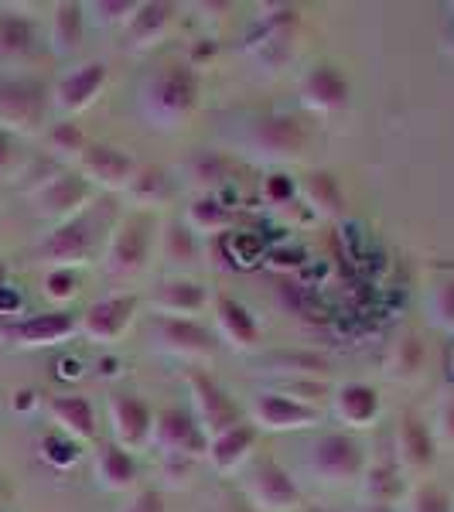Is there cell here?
<instances>
[{
    "mask_svg": "<svg viewBox=\"0 0 454 512\" xmlns=\"http://www.w3.org/2000/svg\"><path fill=\"white\" fill-rule=\"evenodd\" d=\"M308 468L328 485L356 482V478L366 472V451H362V444L356 437L345 431L321 434L318 441L311 444Z\"/></svg>",
    "mask_w": 454,
    "mask_h": 512,
    "instance_id": "4",
    "label": "cell"
},
{
    "mask_svg": "<svg viewBox=\"0 0 454 512\" xmlns=\"http://www.w3.org/2000/svg\"><path fill=\"white\" fill-rule=\"evenodd\" d=\"M45 448H48V458H52L55 465H69V461L76 458V444H72L69 437H48Z\"/></svg>",
    "mask_w": 454,
    "mask_h": 512,
    "instance_id": "43",
    "label": "cell"
},
{
    "mask_svg": "<svg viewBox=\"0 0 454 512\" xmlns=\"http://www.w3.org/2000/svg\"><path fill=\"white\" fill-rule=\"evenodd\" d=\"M48 93L35 79H11L0 82V130L11 137L35 134L45 123Z\"/></svg>",
    "mask_w": 454,
    "mask_h": 512,
    "instance_id": "5",
    "label": "cell"
},
{
    "mask_svg": "<svg viewBox=\"0 0 454 512\" xmlns=\"http://www.w3.org/2000/svg\"><path fill=\"white\" fill-rule=\"evenodd\" d=\"M274 366L301 379H315L318 373H325V359H318V355H311V352H280L274 355Z\"/></svg>",
    "mask_w": 454,
    "mask_h": 512,
    "instance_id": "39",
    "label": "cell"
},
{
    "mask_svg": "<svg viewBox=\"0 0 454 512\" xmlns=\"http://www.w3.org/2000/svg\"><path fill=\"white\" fill-rule=\"evenodd\" d=\"M79 332V318L72 311H48V315H31L11 328V342L21 349H48V345L69 342Z\"/></svg>",
    "mask_w": 454,
    "mask_h": 512,
    "instance_id": "17",
    "label": "cell"
},
{
    "mask_svg": "<svg viewBox=\"0 0 454 512\" xmlns=\"http://www.w3.org/2000/svg\"><path fill=\"white\" fill-rule=\"evenodd\" d=\"M127 512H164V495L147 489V492H137L134 502L127 506Z\"/></svg>",
    "mask_w": 454,
    "mask_h": 512,
    "instance_id": "44",
    "label": "cell"
},
{
    "mask_svg": "<svg viewBox=\"0 0 454 512\" xmlns=\"http://www.w3.org/2000/svg\"><path fill=\"white\" fill-rule=\"evenodd\" d=\"M427 315H431L434 328L454 335V277L441 280L431 291V297H427Z\"/></svg>",
    "mask_w": 454,
    "mask_h": 512,
    "instance_id": "35",
    "label": "cell"
},
{
    "mask_svg": "<svg viewBox=\"0 0 454 512\" xmlns=\"http://www.w3.org/2000/svg\"><path fill=\"white\" fill-rule=\"evenodd\" d=\"M89 188H93V185H89L79 171H59V175L41 181L35 192H31L35 216L55 219L59 226H62V222L82 216V205L89 202Z\"/></svg>",
    "mask_w": 454,
    "mask_h": 512,
    "instance_id": "10",
    "label": "cell"
},
{
    "mask_svg": "<svg viewBox=\"0 0 454 512\" xmlns=\"http://www.w3.org/2000/svg\"><path fill=\"white\" fill-rule=\"evenodd\" d=\"M35 48V24L21 14L0 18V59H24Z\"/></svg>",
    "mask_w": 454,
    "mask_h": 512,
    "instance_id": "31",
    "label": "cell"
},
{
    "mask_svg": "<svg viewBox=\"0 0 454 512\" xmlns=\"http://www.w3.org/2000/svg\"><path fill=\"white\" fill-rule=\"evenodd\" d=\"M253 444H257V427H253L250 420H243V424H236L233 431L212 437L209 448H205V458H209V465L216 468V472L226 475L243 465L246 454L253 451Z\"/></svg>",
    "mask_w": 454,
    "mask_h": 512,
    "instance_id": "24",
    "label": "cell"
},
{
    "mask_svg": "<svg viewBox=\"0 0 454 512\" xmlns=\"http://www.w3.org/2000/svg\"><path fill=\"white\" fill-rule=\"evenodd\" d=\"M137 164L130 161V154H123L113 144H89L79 158V175L89 185H99L106 192H127L130 178H134Z\"/></svg>",
    "mask_w": 454,
    "mask_h": 512,
    "instance_id": "14",
    "label": "cell"
},
{
    "mask_svg": "<svg viewBox=\"0 0 454 512\" xmlns=\"http://www.w3.org/2000/svg\"><path fill=\"white\" fill-rule=\"evenodd\" d=\"M171 192H175V185H171L168 171L154 168V164H144V168H137L134 178H130V185H127L130 202H134L140 212H147V216H151V209H158V205L168 202Z\"/></svg>",
    "mask_w": 454,
    "mask_h": 512,
    "instance_id": "27",
    "label": "cell"
},
{
    "mask_svg": "<svg viewBox=\"0 0 454 512\" xmlns=\"http://www.w3.org/2000/svg\"><path fill=\"white\" fill-rule=\"evenodd\" d=\"M7 287V270H4V263H0V291Z\"/></svg>",
    "mask_w": 454,
    "mask_h": 512,
    "instance_id": "47",
    "label": "cell"
},
{
    "mask_svg": "<svg viewBox=\"0 0 454 512\" xmlns=\"http://www.w3.org/2000/svg\"><path fill=\"white\" fill-rule=\"evenodd\" d=\"M161 253L168 263H178V267H188V263L198 260V239L185 222H168L161 233Z\"/></svg>",
    "mask_w": 454,
    "mask_h": 512,
    "instance_id": "33",
    "label": "cell"
},
{
    "mask_svg": "<svg viewBox=\"0 0 454 512\" xmlns=\"http://www.w3.org/2000/svg\"><path fill=\"white\" fill-rule=\"evenodd\" d=\"M151 304H154V311H158V318H192L198 311H205V304H209V287L188 277L164 280L158 291H154Z\"/></svg>",
    "mask_w": 454,
    "mask_h": 512,
    "instance_id": "19",
    "label": "cell"
},
{
    "mask_svg": "<svg viewBox=\"0 0 454 512\" xmlns=\"http://www.w3.org/2000/svg\"><path fill=\"white\" fill-rule=\"evenodd\" d=\"M171 21H175V4H168V0H144V4H137L134 18L123 28L127 48H151L154 41L168 35Z\"/></svg>",
    "mask_w": 454,
    "mask_h": 512,
    "instance_id": "22",
    "label": "cell"
},
{
    "mask_svg": "<svg viewBox=\"0 0 454 512\" xmlns=\"http://www.w3.org/2000/svg\"><path fill=\"white\" fill-rule=\"evenodd\" d=\"M216 325L233 349H239V352L257 349L260 325H257V318L250 315V308L239 304L236 297H216Z\"/></svg>",
    "mask_w": 454,
    "mask_h": 512,
    "instance_id": "23",
    "label": "cell"
},
{
    "mask_svg": "<svg viewBox=\"0 0 454 512\" xmlns=\"http://www.w3.org/2000/svg\"><path fill=\"white\" fill-rule=\"evenodd\" d=\"M198 106V79L188 65H164L140 89V110L151 127L178 130Z\"/></svg>",
    "mask_w": 454,
    "mask_h": 512,
    "instance_id": "1",
    "label": "cell"
},
{
    "mask_svg": "<svg viewBox=\"0 0 454 512\" xmlns=\"http://www.w3.org/2000/svg\"><path fill=\"white\" fill-rule=\"evenodd\" d=\"M454 502L441 485H417L414 492L403 499V512H451Z\"/></svg>",
    "mask_w": 454,
    "mask_h": 512,
    "instance_id": "36",
    "label": "cell"
},
{
    "mask_svg": "<svg viewBox=\"0 0 454 512\" xmlns=\"http://www.w3.org/2000/svg\"><path fill=\"white\" fill-rule=\"evenodd\" d=\"M369 506H386L393 509V502L400 499V478H396L393 468H373L369 472Z\"/></svg>",
    "mask_w": 454,
    "mask_h": 512,
    "instance_id": "38",
    "label": "cell"
},
{
    "mask_svg": "<svg viewBox=\"0 0 454 512\" xmlns=\"http://www.w3.org/2000/svg\"><path fill=\"white\" fill-rule=\"evenodd\" d=\"M424 366H427V349L417 335H403L390 349V359H386V373L400 379V383H414L424 373Z\"/></svg>",
    "mask_w": 454,
    "mask_h": 512,
    "instance_id": "29",
    "label": "cell"
},
{
    "mask_svg": "<svg viewBox=\"0 0 454 512\" xmlns=\"http://www.w3.org/2000/svg\"><path fill=\"white\" fill-rule=\"evenodd\" d=\"M437 458V441L434 431L420 417H403L396 427V461L407 472H424Z\"/></svg>",
    "mask_w": 454,
    "mask_h": 512,
    "instance_id": "20",
    "label": "cell"
},
{
    "mask_svg": "<svg viewBox=\"0 0 454 512\" xmlns=\"http://www.w3.org/2000/svg\"><path fill=\"white\" fill-rule=\"evenodd\" d=\"M134 315H137V297L134 294L103 297V301L89 304V308L79 315V332L96 345H113L130 328Z\"/></svg>",
    "mask_w": 454,
    "mask_h": 512,
    "instance_id": "13",
    "label": "cell"
},
{
    "mask_svg": "<svg viewBox=\"0 0 454 512\" xmlns=\"http://www.w3.org/2000/svg\"><path fill=\"white\" fill-rule=\"evenodd\" d=\"M451 512H454V509H451Z\"/></svg>",
    "mask_w": 454,
    "mask_h": 512,
    "instance_id": "48",
    "label": "cell"
},
{
    "mask_svg": "<svg viewBox=\"0 0 454 512\" xmlns=\"http://www.w3.org/2000/svg\"><path fill=\"white\" fill-rule=\"evenodd\" d=\"M246 495L257 506V512H294L301 506V489L277 461H260L246 475Z\"/></svg>",
    "mask_w": 454,
    "mask_h": 512,
    "instance_id": "11",
    "label": "cell"
},
{
    "mask_svg": "<svg viewBox=\"0 0 454 512\" xmlns=\"http://www.w3.org/2000/svg\"><path fill=\"white\" fill-rule=\"evenodd\" d=\"M154 236H158V222L147 212H134L120 222V229L110 236L103 256V270L113 280H134L137 274H144L147 260L154 250Z\"/></svg>",
    "mask_w": 454,
    "mask_h": 512,
    "instance_id": "2",
    "label": "cell"
},
{
    "mask_svg": "<svg viewBox=\"0 0 454 512\" xmlns=\"http://www.w3.org/2000/svg\"><path fill=\"white\" fill-rule=\"evenodd\" d=\"M379 407H383L379 393H376V386H369V383H345L342 390L335 393L338 420H342L345 427H356V431L376 424Z\"/></svg>",
    "mask_w": 454,
    "mask_h": 512,
    "instance_id": "25",
    "label": "cell"
},
{
    "mask_svg": "<svg viewBox=\"0 0 454 512\" xmlns=\"http://www.w3.org/2000/svg\"><path fill=\"white\" fill-rule=\"evenodd\" d=\"M229 222H233L229 209L212 195H198L185 212V226L192 229V233H222Z\"/></svg>",
    "mask_w": 454,
    "mask_h": 512,
    "instance_id": "32",
    "label": "cell"
},
{
    "mask_svg": "<svg viewBox=\"0 0 454 512\" xmlns=\"http://www.w3.org/2000/svg\"><path fill=\"white\" fill-rule=\"evenodd\" d=\"M96 253V222L89 216H76L55 226L38 246V260L48 270H72L89 263Z\"/></svg>",
    "mask_w": 454,
    "mask_h": 512,
    "instance_id": "6",
    "label": "cell"
},
{
    "mask_svg": "<svg viewBox=\"0 0 454 512\" xmlns=\"http://www.w3.org/2000/svg\"><path fill=\"white\" fill-rule=\"evenodd\" d=\"M103 86H106V65L82 62L55 82L52 99H55V106H59V113L76 117V113H82L86 106H93V99L103 93Z\"/></svg>",
    "mask_w": 454,
    "mask_h": 512,
    "instance_id": "16",
    "label": "cell"
},
{
    "mask_svg": "<svg viewBox=\"0 0 454 512\" xmlns=\"http://www.w3.org/2000/svg\"><path fill=\"white\" fill-rule=\"evenodd\" d=\"M304 198H308V205L318 216H338L345 205L342 185H338V178L328 175V171H315V175L304 178Z\"/></svg>",
    "mask_w": 454,
    "mask_h": 512,
    "instance_id": "30",
    "label": "cell"
},
{
    "mask_svg": "<svg viewBox=\"0 0 454 512\" xmlns=\"http://www.w3.org/2000/svg\"><path fill=\"white\" fill-rule=\"evenodd\" d=\"M188 393H192V417L202 427L205 441L243 424V410L236 407V400L202 369H188Z\"/></svg>",
    "mask_w": 454,
    "mask_h": 512,
    "instance_id": "3",
    "label": "cell"
},
{
    "mask_svg": "<svg viewBox=\"0 0 454 512\" xmlns=\"http://www.w3.org/2000/svg\"><path fill=\"white\" fill-rule=\"evenodd\" d=\"M89 147L86 134L76 127L72 120L65 123H55L52 130H48V151L55 154V158H65V161H79L82 151Z\"/></svg>",
    "mask_w": 454,
    "mask_h": 512,
    "instance_id": "34",
    "label": "cell"
},
{
    "mask_svg": "<svg viewBox=\"0 0 454 512\" xmlns=\"http://www.w3.org/2000/svg\"><path fill=\"white\" fill-rule=\"evenodd\" d=\"M89 11H93V18L99 24H123V28H127V21L134 18L137 4L134 0H99V4L89 7Z\"/></svg>",
    "mask_w": 454,
    "mask_h": 512,
    "instance_id": "41",
    "label": "cell"
},
{
    "mask_svg": "<svg viewBox=\"0 0 454 512\" xmlns=\"http://www.w3.org/2000/svg\"><path fill=\"white\" fill-rule=\"evenodd\" d=\"M301 99L315 113H338L349 103V79L335 65L321 62L301 79Z\"/></svg>",
    "mask_w": 454,
    "mask_h": 512,
    "instance_id": "18",
    "label": "cell"
},
{
    "mask_svg": "<svg viewBox=\"0 0 454 512\" xmlns=\"http://www.w3.org/2000/svg\"><path fill=\"white\" fill-rule=\"evenodd\" d=\"M79 294V277L72 270H48L45 274V297L55 304H65Z\"/></svg>",
    "mask_w": 454,
    "mask_h": 512,
    "instance_id": "40",
    "label": "cell"
},
{
    "mask_svg": "<svg viewBox=\"0 0 454 512\" xmlns=\"http://www.w3.org/2000/svg\"><path fill=\"white\" fill-rule=\"evenodd\" d=\"M96 482L106 492H127L137 482V461L120 444L106 441L96 448Z\"/></svg>",
    "mask_w": 454,
    "mask_h": 512,
    "instance_id": "26",
    "label": "cell"
},
{
    "mask_svg": "<svg viewBox=\"0 0 454 512\" xmlns=\"http://www.w3.org/2000/svg\"><path fill=\"white\" fill-rule=\"evenodd\" d=\"M14 164H18V147H14V137L0 130V178L11 175Z\"/></svg>",
    "mask_w": 454,
    "mask_h": 512,
    "instance_id": "45",
    "label": "cell"
},
{
    "mask_svg": "<svg viewBox=\"0 0 454 512\" xmlns=\"http://www.w3.org/2000/svg\"><path fill=\"white\" fill-rule=\"evenodd\" d=\"M110 427H113V444H120L123 451H140L144 444H151L154 414L140 396L113 393L110 396Z\"/></svg>",
    "mask_w": 454,
    "mask_h": 512,
    "instance_id": "15",
    "label": "cell"
},
{
    "mask_svg": "<svg viewBox=\"0 0 454 512\" xmlns=\"http://www.w3.org/2000/svg\"><path fill=\"white\" fill-rule=\"evenodd\" d=\"M82 35H86V7L65 0L52 14V48L59 55L76 52L82 45Z\"/></svg>",
    "mask_w": 454,
    "mask_h": 512,
    "instance_id": "28",
    "label": "cell"
},
{
    "mask_svg": "<svg viewBox=\"0 0 454 512\" xmlns=\"http://www.w3.org/2000/svg\"><path fill=\"white\" fill-rule=\"evenodd\" d=\"M437 437H441V441H448V444H454V400L444 403L441 414H437Z\"/></svg>",
    "mask_w": 454,
    "mask_h": 512,
    "instance_id": "46",
    "label": "cell"
},
{
    "mask_svg": "<svg viewBox=\"0 0 454 512\" xmlns=\"http://www.w3.org/2000/svg\"><path fill=\"white\" fill-rule=\"evenodd\" d=\"M263 198H267L270 205H287L294 198V181L287 175H274L263 181Z\"/></svg>",
    "mask_w": 454,
    "mask_h": 512,
    "instance_id": "42",
    "label": "cell"
},
{
    "mask_svg": "<svg viewBox=\"0 0 454 512\" xmlns=\"http://www.w3.org/2000/svg\"><path fill=\"white\" fill-rule=\"evenodd\" d=\"M226 168L229 164L219 158V154H209V151H202V154H195L192 161H188V178L195 181V185H202V188H216L226 181Z\"/></svg>",
    "mask_w": 454,
    "mask_h": 512,
    "instance_id": "37",
    "label": "cell"
},
{
    "mask_svg": "<svg viewBox=\"0 0 454 512\" xmlns=\"http://www.w3.org/2000/svg\"><path fill=\"white\" fill-rule=\"evenodd\" d=\"M250 417L257 431H304V427L318 424L321 410L315 403H301L287 393H263L253 400Z\"/></svg>",
    "mask_w": 454,
    "mask_h": 512,
    "instance_id": "12",
    "label": "cell"
},
{
    "mask_svg": "<svg viewBox=\"0 0 454 512\" xmlns=\"http://www.w3.org/2000/svg\"><path fill=\"white\" fill-rule=\"evenodd\" d=\"M151 342L158 345L161 352L175 355V359H185V362H205L219 349L216 335L205 325H198L195 318H154Z\"/></svg>",
    "mask_w": 454,
    "mask_h": 512,
    "instance_id": "8",
    "label": "cell"
},
{
    "mask_svg": "<svg viewBox=\"0 0 454 512\" xmlns=\"http://www.w3.org/2000/svg\"><path fill=\"white\" fill-rule=\"evenodd\" d=\"M246 147L260 161H294L308 151V130L297 117L277 113V117H263L253 123V130L246 134Z\"/></svg>",
    "mask_w": 454,
    "mask_h": 512,
    "instance_id": "7",
    "label": "cell"
},
{
    "mask_svg": "<svg viewBox=\"0 0 454 512\" xmlns=\"http://www.w3.org/2000/svg\"><path fill=\"white\" fill-rule=\"evenodd\" d=\"M48 414H52L59 434L69 437L72 444H86L96 437V410L86 396H76V393L55 396V400L48 403Z\"/></svg>",
    "mask_w": 454,
    "mask_h": 512,
    "instance_id": "21",
    "label": "cell"
},
{
    "mask_svg": "<svg viewBox=\"0 0 454 512\" xmlns=\"http://www.w3.org/2000/svg\"><path fill=\"white\" fill-rule=\"evenodd\" d=\"M151 444L164 458H175V461L198 458V454H205V448H209L202 427L195 424L192 410H181V407H164L161 414H154Z\"/></svg>",
    "mask_w": 454,
    "mask_h": 512,
    "instance_id": "9",
    "label": "cell"
}]
</instances>
